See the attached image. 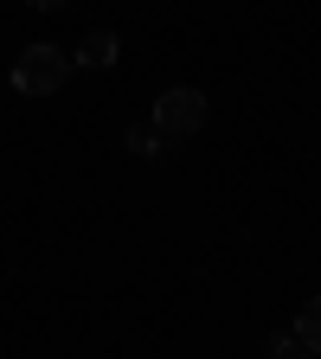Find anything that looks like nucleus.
Here are the masks:
<instances>
[{
    "label": "nucleus",
    "instance_id": "3",
    "mask_svg": "<svg viewBox=\"0 0 321 359\" xmlns=\"http://www.w3.org/2000/svg\"><path fill=\"white\" fill-rule=\"evenodd\" d=\"M71 58H77L84 71H110V65L122 58V39H116L110 26H97V32H84V39H77V52H71Z\"/></svg>",
    "mask_w": 321,
    "mask_h": 359
},
{
    "label": "nucleus",
    "instance_id": "7",
    "mask_svg": "<svg viewBox=\"0 0 321 359\" xmlns=\"http://www.w3.org/2000/svg\"><path fill=\"white\" fill-rule=\"evenodd\" d=\"M26 7H45V13H52V7H65V0H26Z\"/></svg>",
    "mask_w": 321,
    "mask_h": 359
},
{
    "label": "nucleus",
    "instance_id": "2",
    "mask_svg": "<svg viewBox=\"0 0 321 359\" xmlns=\"http://www.w3.org/2000/svg\"><path fill=\"white\" fill-rule=\"evenodd\" d=\"M199 128H206V97H199V90L173 83V90L155 97V135H161V142H193Z\"/></svg>",
    "mask_w": 321,
    "mask_h": 359
},
{
    "label": "nucleus",
    "instance_id": "1",
    "mask_svg": "<svg viewBox=\"0 0 321 359\" xmlns=\"http://www.w3.org/2000/svg\"><path fill=\"white\" fill-rule=\"evenodd\" d=\"M65 77H71V52H58V45H45V39L13 58V90L20 97H52Z\"/></svg>",
    "mask_w": 321,
    "mask_h": 359
},
{
    "label": "nucleus",
    "instance_id": "5",
    "mask_svg": "<svg viewBox=\"0 0 321 359\" xmlns=\"http://www.w3.org/2000/svg\"><path fill=\"white\" fill-rule=\"evenodd\" d=\"M129 148H135V154H148V161H155V154H161L167 142H161V135H155V128H129Z\"/></svg>",
    "mask_w": 321,
    "mask_h": 359
},
{
    "label": "nucleus",
    "instance_id": "4",
    "mask_svg": "<svg viewBox=\"0 0 321 359\" xmlns=\"http://www.w3.org/2000/svg\"><path fill=\"white\" fill-rule=\"evenodd\" d=\"M302 353H321V295H308L302 308H296V334H289Z\"/></svg>",
    "mask_w": 321,
    "mask_h": 359
},
{
    "label": "nucleus",
    "instance_id": "6",
    "mask_svg": "<svg viewBox=\"0 0 321 359\" xmlns=\"http://www.w3.org/2000/svg\"><path fill=\"white\" fill-rule=\"evenodd\" d=\"M270 359H302V346H296L289 334H277V340H270Z\"/></svg>",
    "mask_w": 321,
    "mask_h": 359
}]
</instances>
